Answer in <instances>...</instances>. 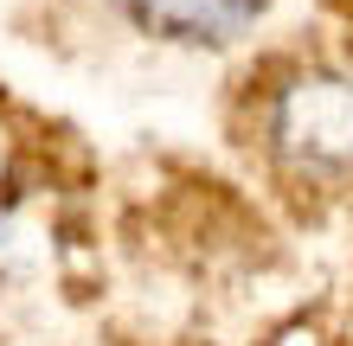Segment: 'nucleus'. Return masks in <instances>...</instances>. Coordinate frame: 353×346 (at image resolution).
Masks as SVG:
<instances>
[{"instance_id": "obj_2", "label": "nucleus", "mask_w": 353, "mask_h": 346, "mask_svg": "<svg viewBox=\"0 0 353 346\" xmlns=\"http://www.w3.org/2000/svg\"><path fill=\"white\" fill-rule=\"evenodd\" d=\"M148 39L168 45H238L244 32L263 19L270 0H116Z\"/></svg>"}, {"instance_id": "obj_1", "label": "nucleus", "mask_w": 353, "mask_h": 346, "mask_svg": "<svg viewBox=\"0 0 353 346\" xmlns=\"http://www.w3.org/2000/svg\"><path fill=\"white\" fill-rule=\"evenodd\" d=\"M270 141L296 167H347L353 160V77L296 71L270 96Z\"/></svg>"}]
</instances>
